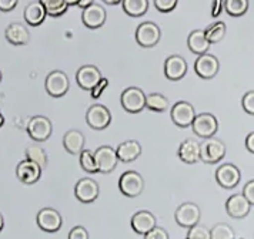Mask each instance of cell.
Listing matches in <instances>:
<instances>
[{
	"instance_id": "2",
	"label": "cell",
	"mask_w": 254,
	"mask_h": 239,
	"mask_svg": "<svg viewBox=\"0 0 254 239\" xmlns=\"http://www.w3.org/2000/svg\"><path fill=\"white\" fill-rule=\"evenodd\" d=\"M120 192L128 198H136L144 190V180L136 171H126L119 178Z\"/></svg>"
},
{
	"instance_id": "33",
	"label": "cell",
	"mask_w": 254,
	"mask_h": 239,
	"mask_svg": "<svg viewBox=\"0 0 254 239\" xmlns=\"http://www.w3.org/2000/svg\"><path fill=\"white\" fill-rule=\"evenodd\" d=\"M204 34L207 37V40L211 43H219L220 40H223L224 34H226V24L223 22L213 23L211 26H208L204 30Z\"/></svg>"
},
{
	"instance_id": "36",
	"label": "cell",
	"mask_w": 254,
	"mask_h": 239,
	"mask_svg": "<svg viewBox=\"0 0 254 239\" xmlns=\"http://www.w3.org/2000/svg\"><path fill=\"white\" fill-rule=\"evenodd\" d=\"M187 239H210V229L197 224L194 227L189 228Z\"/></svg>"
},
{
	"instance_id": "16",
	"label": "cell",
	"mask_w": 254,
	"mask_h": 239,
	"mask_svg": "<svg viewBox=\"0 0 254 239\" xmlns=\"http://www.w3.org/2000/svg\"><path fill=\"white\" fill-rule=\"evenodd\" d=\"M240 178H242V172L234 164H223L216 171V180L219 182V185L227 190L237 187Z\"/></svg>"
},
{
	"instance_id": "6",
	"label": "cell",
	"mask_w": 254,
	"mask_h": 239,
	"mask_svg": "<svg viewBox=\"0 0 254 239\" xmlns=\"http://www.w3.org/2000/svg\"><path fill=\"white\" fill-rule=\"evenodd\" d=\"M69 77L64 71L62 70H55L52 73H49L45 81V87L49 96L52 97H62L64 96L69 90Z\"/></svg>"
},
{
	"instance_id": "13",
	"label": "cell",
	"mask_w": 254,
	"mask_h": 239,
	"mask_svg": "<svg viewBox=\"0 0 254 239\" xmlns=\"http://www.w3.org/2000/svg\"><path fill=\"white\" fill-rule=\"evenodd\" d=\"M220 63L217 57L213 54H200L197 57L196 63H194V71L197 73L198 77L203 80H211L217 73H219Z\"/></svg>"
},
{
	"instance_id": "9",
	"label": "cell",
	"mask_w": 254,
	"mask_h": 239,
	"mask_svg": "<svg viewBox=\"0 0 254 239\" xmlns=\"http://www.w3.org/2000/svg\"><path fill=\"white\" fill-rule=\"evenodd\" d=\"M160 29L156 23L143 22L136 30V42L141 47H154L160 40Z\"/></svg>"
},
{
	"instance_id": "51",
	"label": "cell",
	"mask_w": 254,
	"mask_h": 239,
	"mask_svg": "<svg viewBox=\"0 0 254 239\" xmlns=\"http://www.w3.org/2000/svg\"><path fill=\"white\" fill-rule=\"evenodd\" d=\"M1 79H3V74H1V71H0V83H1Z\"/></svg>"
},
{
	"instance_id": "42",
	"label": "cell",
	"mask_w": 254,
	"mask_h": 239,
	"mask_svg": "<svg viewBox=\"0 0 254 239\" xmlns=\"http://www.w3.org/2000/svg\"><path fill=\"white\" fill-rule=\"evenodd\" d=\"M243 195L246 196V199L250 202V205H254V180L249 181L244 188H243Z\"/></svg>"
},
{
	"instance_id": "1",
	"label": "cell",
	"mask_w": 254,
	"mask_h": 239,
	"mask_svg": "<svg viewBox=\"0 0 254 239\" xmlns=\"http://www.w3.org/2000/svg\"><path fill=\"white\" fill-rule=\"evenodd\" d=\"M226 155V145L224 143L216 138L208 137L200 144V159L206 164H216Z\"/></svg>"
},
{
	"instance_id": "46",
	"label": "cell",
	"mask_w": 254,
	"mask_h": 239,
	"mask_svg": "<svg viewBox=\"0 0 254 239\" xmlns=\"http://www.w3.org/2000/svg\"><path fill=\"white\" fill-rule=\"evenodd\" d=\"M92 3H94V0H79L77 6L81 7V9H84V7H87V6H90Z\"/></svg>"
},
{
	"instance_id": "45",
	"label": "cell",
	"mask_w": 254,
	"mask_h": 239,
	"mask_svg": "<svg viewBox=\"0 0 254 239\" xmlns=\"http://www.w3.org/2000/svg\"><path fill=\"white\" fill-rule=\"evenodd\" d=\"M246 148L254 154V131L246 137Z\"/></svg>"
},
{
	"instance_id": "4",
	"label": "cell",
	"mask_w": 254,
	"mask_h": 239,
	"mask_svg": "<svg viewBox=\"0 0 254 239\" xmlns=\"http://www.w3.org/2000/svg\"><path fill=\"white\" fill-rule=\"evenodd\" d=\"M120 102L127 113H140L146 108V94L139 87H128L122 93Z\"/></svg>"
},
{
	"instance_id": "21",
	"label": "cell",
	"mask_w": 254,
	"mask_h": 239,
	"mask_svg": "<svg viewBox=\"0 0 254 239\" xmlns=\"http://www.w3.org/2000/svg\"><path fill=\"white\" fill-rule=\"evenodd\" d=\"M4 36H6V40L13 46H23L29 43V40H30V33H29L27 27L17 22L10 23L6 27Z\"/></svg>"
},
{
	"instance_id": "38",
	"label": "cell",
	"mask_w": 254,
	"mask_h": 239,
	"mask_svg": "<svg viewBox=\"0 0 254 239\" xmlns=\"http://www.w3.org/2000/svg\"><path fill=\"white\" fill-rule=\"evenodd\" d=\"M242 105L246 113L254 115V90L247 91V93L243 96Z\"/></svg>"
},
{
	"instance_id": "32",
	"label": "cell",
	"mask_w": 254,
	"mask_h": 239,
	"mask_svg": "<svg viewBox=\"0 0 254 239\" xmlns=\"http://www.w3.org/2000/svg\"><path fill=\"white\" fill-rule=\"evenodd\" d=\"M210 239H236L234 229L224 222L216 224L210 231Z\"/></svg>"
},
{
	"instance_id": "7",
	"label": "cell",
	"mask_w": 254,
	"mask_h": 239,
	"mask_svg": "<svg viewBox=\"0 0 254 239\" xmlns=\"http://www.w3.org/2000/svg\"><path fill=\"white\" fill-rule=\"evenodd\" d=\"M93 157H94L97 171L103 172V174L112 172L116 168L117 162H119L116 149L113 147H110V145H102V147L96 148V151L93 152Z\"/></svg>"
},
{
	"instance_id": "30",
	"label": "cell",
	"mask_w": 254,
	"mask_h": 239,
	"mask_svg": "<svg viewBox=\"0 0 254 239\" xmlns=\"http://www.w3.org/2000/svg\"><path fill=\"white\" fill-rule=\"evenodd\" d=\"M26 159H30V161L36 162L42 170L47 165L46 151L40 145H36V144H32V145L26 148Z\"/></svg>"
},
{
	"instance_id": "31",
	"label": "cell",
	"mask_w": 254,
	"mask_h": 239,
	"mask_svg": "<svg viewBox=\"0 0 254 239\" xmlns=\"http://www.w3.org/2000/svg\"><path fill=\"white\" fill-rule=\"evenodd\" d=\"M39 1L45 6L46 13L52 17H59L64 14L69 7V4L64 0H39Z\"/></svg>"
},
{
	"instance_id": "49",
	"label": "cell",
	"mask_w": 254,
	"mask_h": 239,
	"mask_svg": "<svg viewBox=\"0 0 254 239\" xmlns=\"http://www.w3.org/2000/svg\"><path fill=\"white\" fill-rule=\"evenodd\" d=\"M69 6H71V4H77L79 3V0H64Z\"/></svg>"
},
{
	"instance_id": "20",
	"label": "cell",
	"mask_w": 254,
	"mask_h": 239,
	"mask_svg": "<svg viewBox=\"0 0 254 239\" xmlns=\"http://www.w3.org/2000/svg\"><path fill=\"white\" fill-rule=\"evenodd\" d=\"M187 73V63L182 56L173 54V56L167 57L164 61V74L166 77L172 81L182 80Z\"/></svg>"
},
{
	"instance_id": "11",
	"label": "cell",
	"mask_w": 254,
	"mask_h": 239,
	"mask_svg": "<svg viewBox=\"0 0 254 239\" xmlns=\"http://www.w3.org/2000/svg\"><path fill=\"white\" fill-rule=\"evenodd\" d=\"M86 121L93 130H104L112 121V113L106 105L93 104L86 113Z\"/></svg>"
},
{
	"instance_id": "5",
	"label": "cell",
	"mask_w": 254,
	"mask_h": 239,
	"mask_svg": "<svg viewBox=\"0 0 254 239\" xmlns=\"http://www.w3.org/2000/svg\"><path fill=\"white\" fill-rule=\"evenodd\" d=\"M191 128L197 137H201V138L214 137V134L219 130V121L213 114L210 113L196 114V117L191 123Z\"/></svg>"
},
{
	"instance_id": "28",
	"label": "cell",
	"mask_w": 254,
	"mask_h": 239,
	"mask_svg": "<svg viewBox=\"0 0 254 239\" xmlns=\"http://www.w3.org/2000/svg\"><path fill=\"white\" fill-rule=\"evenodd\" d=\"M123 10L131 17L143 16L149 9V0H122Z\"/></svg>"
},
{
	"instance_id": "12",
	"label": "cell",
	"mask_w": 254,
	"mask_h": 239,
	"mask_svg": "<svg viewBox=\"0 0 254 239\" xmlns=\"http://www.w3.org/2000/svg\"><path fill=\"white\" fill-rule=\"evenodd\" d=\"M37 225L45 232H58L63 225V218L59 211L53 208H43L37 212L36 216Z\"/></svg>"
},
{
	"instance_id": "44",
	"label": "cell",
	"mask_w": 254,
	"mask_h": 239,
	"mask_svg": "<svg viewBox=\"0 0 254 239\" xmlns=\"http://www.w3.org/2000/svg\"><path fill=\"white\" fill-rule=\"evenodd\" d=\"M223 6H224V0H213V4H211V16L213 17H217L221 10H223Z\"/></svg>"
},
{
	"instance_id": "39",
	"label": "cell",
	"mask_w": 254,
	"mask_h": 239,
	"mask_svg": "<svg viewBox=\"0 0 254 239\" xmlns=\"http://www.w3.org/2000/svg\"><path fill=\"white\" fill-rule=\"evenodd\" d=\"M144 239H169V234L164 228L154 227L144 235Z\"/></svg>"
},
{
	"instance_id": "10",
	"label": "cell",
	"mask_w": 254,
	"mask_h": 239,
	"mask_svg": "<svg viewBox=\"0 0 254 239\" xmlns=\"http://www.w3.org/2000/svg\"><path fill=\"white\" fill-rule=\"evenodd\" d=\"M100 188L99 184L92 178H81L74 185V195L83 204H92L99 198Z\"/></svg>"
},
{
	"instance_id": "40",
	"label": "cell",
	"mask_w": 254,
	"mask_h": 239,
	"mask_svg": "<svg viewBox=\"0 0 254 239\" xmlns=\"http://www.w3.org/2000/svg\"><path fill=\"white\" fill-rule=\"evenodd\" d=\"M69 239H89V232L84 227L77 225L71 228V231L69 232Z\"/></svg>"
},
{
	"instance_id": "19",
	"label": "cell",
	"mask_w": 254,
	"mask_h": 239,
	"mask_svg": "<svg viewBox=\"0 0 254 239\" xmlns=\"http://www.w3.org/2000/svg\"><path fill=\"white\" fill-rule=\"evenodd\" d=\"M250 208H252V205L246 199V196L243 193L231 195L230 198L227 199V202H226L227 214L231 218H236V219L246 218V216L249 215V212H250Z\"/></svg>"
},
{
	"instance_id": "17",
	"label": "cell",
	"mask_w": 254,
	"mask_h": 239,
	"mask_svg": "<svg viewBox=\"0 0 254 239\" xmlns=\"http://www.w3.org/2000/svg\"><path fill=\"white\" fill-rule=\"evenodd\" d=\"M106 9L103 6L97 4V3H92L90 6L83 9V14L81 19L86 27L89 29H99L106 23Z\"/></svg>"
},
{
	"instance_id": "23",
	"label": "cell",
	"mask_w": 254,
	"mask_h": 239,
	"mask_svg": "<svg viewBox=\"0 0 254 239\" xmlns=\"http://www.w3.org/2000/svg\"><path fill=\"white\" fill-rule=\"evenodd\" d=\"M177 155L186 164H196L200 161V143L196 140H185L177 149Z\"/></svg>"
},
{
	"instance_id": "27",
	"label": "cell",
	"mask_w": 254,
	"mask_h": 239,
	"mask_svg": "<svg viewBox=\"0 0 254 239\" xmlns=\"http://www.w3.org/2000/svg\"><path fill=\"white\" fill-rule=\"evenodd\" d=\"M187 45H189V48L194 54L200 56V54L207 53L208 47H210V42H208L206 34H204V30H193L191 33L189 34Z\"/></svg>"
},
{
	"instance_id": "26",
	"label": "cell",
	"mask_w": 254,
	"mask_h": 239,
	"mask_svg": "<svg viewBox=\"0 0 254 239\" xmlns=\"http://www.w3.org/2000/svg\"><path fill=\"white\" fill-rule=\"evenodd\" d=\"M46 9L45 6L37 0V1H30L24 7V20L29 23L30 26H40L45 22L46 17Z\"/></svg>"
},
{
	"instance_id": "22",
	"label": "cell",
	"mask_w": 254,
	"mask_h": 239,
	"mask_svg": "<svg viewBox=\"0 0 254 239\" xmlns=\"http://www.w3.org/2000/svg\"><path fill=\"white\" fill-rule=\"evenodd\" d=\"M131 228L136 234L146 235L149 231L156 227V216L150 211H139L131 216Z\"/></svg>"
},
{
	"instance_id": "24",
	"label": "cell",
	"mask_w": 254,
	"mask_h": 239,
	"mask_svg": "<svg viewBox=\"0 0 254 239\" xmlns=\"http://www.w3.org/2000/svg\"><path fill=\"white\" fill-rule=\"evenodd\" d=\"M86 144V138L83 136V133L79 130H69L64 136H63V147L66 148V151L77 155L84 149Z\"/></svg>"
},
{
	"instance_id": "35",
	"label": "cell",
	"mask_w": 254,
	"mask_h": 239,
	"mask_svg": "<svg viewBox=\"0 0 254 239\" xmlns=\"http://www.w3.org/2000/svg\"><path fill=\"white\" fill-rule=\"evenodd\" d=\"M79 155H80V167L83 170L86 171V172H90V174L99 172L97 167H96V162H94V157H93L92 151L83 149Z\"/></svg>"
},
{
	"instance_id": "3",
	"label": "cell",
	"mask_w": 254,
	"mask_h": 239,
	"mask_svg": "<svg viewBox=\"0 0 254 239\" xmlns=\"http://www.w3.org/2000/svg\"><path fill=\"white\" fill-rule=\"evenodd\" d=\"M27 133L32 140H35L37 143H43V141L49 140V137L53 133L52 121L45 115H35L29 120Z\"/></svg>"
},
{
	"instance_id": "25",
	"label": "cell",
	"mask_w": 254,
	"mask_h": 239,
	"mask_svg": "<svg viewBox=\"0 0 254 239\" xmlns=\"http://www.w3.org/2000/svg\"><path fill=\"white\" fill-rule=\"evenodd\" d=\"M116 154H117V158L122 162H131V161H134L140 157L141 145L134 140L125 141L116 148Z\"/></svg>"
},
{
	"instance_id": "43",
	"label": "cell",
	"mask_w": 254,
	"mask_h": 239,
	"mask_svg": "<svg viewBox=\"0 0 254 239\" xmlns=\"http://www.w3.org/2000/svg\"><path fill=\"white\" fill-rule=\"evenodd\" d=\"M19 0H0V11H12L17 6Z\"/></svg>"
},
{
	"instance_id": "34",
	"label": "cell",
	"mask_w": 254,
	"mask_h": 239,
	"mask_svg": "<svg viewBox=\"0 0 254 239\" xmlns=\"http://www.w3.org/2000/svg\"><path fill=\"white\" fill-rule=\"evenodd\" d=\"M224 9L230 16L239 17L249 9V0H224Z\"/></svg>"
},
{
	"instance_id": "29",
	"label": "cell",
	"mask_w": 254,
	"mask_h": 239,
	"mask_svg": "<svg viewBox=\"0 0 254 239\" xmlns=\"http://www.w3.org/2000/svg\"><path fill=\"white\" fill-rule=\"evenodd\" d=\"M146 108L156 113H163L169 108V100L160 93H151L146 96Z\"/></svg>"
},
{
	"instance_id": "50",
	"label": "cell",
	"mask_w": 254,
	"mask_h": 239,
	"mask_svg": "<svg viewBox=\"0 0 254 239\" xmlns=\"http://www.w3.org/2000/svg\"><path fill=\"white\" fill-rule=\"evenodd\" d=\"M3 124H4V117H3V114L0 113V127Z\"/></svg>"
},
{
	"instance_id": "15",
	"label": "cell",
	"mask_w": 254,
	"mask_h": 239,
	"mask_svg": "<svg viewBox=\"0 0 254 239\" xmlns=\"http://www.w3.org/2000/svg\"><path fill=\"white\" fill-rule=\"evenodd\" d=\"M42 171L43 170L36 162L30 161V159H23L16 167V175L20 182H23L26 185H32L40 180Z\"/></svg>"
},
{
	"instance_id": "48",
	"label": "cell",
	"mask_w": 254,
	"mask_h": 239,
	"mask_svg": "<svg viewBox=\"0 0 254 239\" xmlns=\"http://www.w3.org/2000/svg\"><path fill=\"white\" fill-rule=\"evenodd\" d=\"M4 228V218L1 215V212H0V232H1V229Z\"/></svg>"
},
{
	"instance_id": "18",
	"label": "cell",
	"mask_w": 254,
	"mask_h": 239,
	"mask_svg": "<svg viewBox=\"0 0 254 239\" xmlns=\"http://www.w3.org/2000/svg\"><path fill=\"white\" fill-rule=\"evenodd\" d=\"M102 79V73L100 70L92 66V64H86V66H81L77 70V74H76V80H77V84L80 86L83 90H92L93 87L100 81Z\"/></svg>"
},
{
	"instance_id": "37",
	"label": "cell",
	"mask_w": 254,
	"mask_h": 239,
	"mask_svg": "<svg viewBox=\"0 0 254 239\" xmlns=\"http://www.w3.org/2000/svg\"><path fill=\"white\" fill-rule=\"evenodd\" d=\"M179 0H154V7L162 13H169L176 9Z\"/></svg>"
},
{
	"instance_id": "8",
	"label": "cell",
	"mask_w": 254,
	"mask_h": 239,
	"mask_svg": "<svg viewBox=\"0 0 254 239\" xmlns=\"http://www.w3.org/2000/svg\"><path fill=\"white\" fill-rule=\"evenodd\" d=\"M201 211L194 202H185L174 212V219L182 228H191L198 224Z\"/></svg>"
},
{
	"instance_id": "47",
	"label": "cell",
	"mask_w": 254,
	"mask_h": 239,
	"mask_svg": "<svg viewBox=\"0 0 254 239\" xmlns=\"http://www.w3.org/2000/svg\"><path fill=\"white\" fill-rule=\"evenodd\" d=\"M104 3H107V4H112V6H115V4H119L122 0H103Z\"/></svg>"
},
{
	"instance_id": "14",
	"label": "cell",
	"mask_w": 254,
	"mask_h": 239,
	"mask_svg": "<svg viewBox=\"0 0 254 239\" xmlns=\"http://www.w3.org/2000/svg\"><path fill=\"white\" fill-rule=\"evenodd\" d=\"M172 120L177 127L186 128L189 125H191L194 117H196V111L194 107L187 101H179L172 107Z\"/></svg>"
},
{
	"instance_id": "41",
	"label": "cell",
	"mask_w": 254,
	"mask_h": 239,
	"mask_svg": "<svg viewBox=\"0 0 254 239\" xmlns=\"http://www.w3.org/2000/svg\"><path fill=\"white\" fill-rule=\"evenodd\" d=\"M107 87H109V80L104 79V77H102V79H100V81H99V83H97V84H96V86L93 87L92 90H90V91H92L93 98H99V97H100V96L103 94V91L106 90Z\"/></svg>"
}]
</instances>
